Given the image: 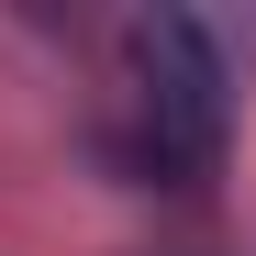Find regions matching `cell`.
<instances>
[{
  "label": "cell",
  "instance_id": "1",
  "mask_svg": "<svg viewBox=\"0 0 256 256\" xmlns=\"http://www.w3.org/2000/svg\"><path fill=\"white\" fill-rule=\"evenodd\" d=\"M223 122H234L223 34L200 12H134L122 22V156L156 190H200L223 167Z\"/></svg>",
  "mask_w": 256,
  "mask_h": 256
}]
</instances>
